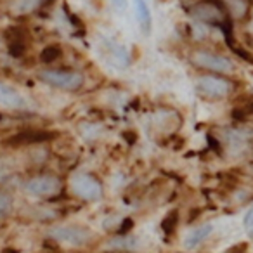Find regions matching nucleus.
Segmentation results:
<instances>
[{
    "label": "nucleus",
    "instance_id": "5701e85b",
    "mask_svg": "<svg viewBox=\"0 0 253 253\" xmlns=\"http://www.w3.org/2000/svg\"><path fill=\"white\" fill-rule=\"evenodd\" d=\"M113 5H115V9H118V11H123V9L126 7V2L128 0H111Z\"/></svg>",
    "mask_w": 253,
    "mask_h": 253
},
{
    "label": "nucleus",
    "instance_id": "f257e3e1",
    "mask_svg": "<svg viewBox=\"0 0 253 253\" xmlns=\"http://www.w3.org/2000/svg\"><path fill=\"white\" fill-rule=\"evenodd\" d=\"M191 18L198 19L201 23L220 26L224 21L229 19V11L224 2L220 0H201L189 9Z\"/></svg>",
    "mask_w": 253,
    "mask_h": 253
},
{
    "label": "nucleus",
    "instance_id": "4468645a",
    "mask_svg": "<svg viewBox=\"0 0 253 253\" xmlns=\"http://www.w3.org/2000/svg\"><path fill=\"white\" fill-rule=\"evenodd\" d=\"M43 0H12L11 2V12L14 16H25L30 12L37 11L42 7Z\"/></svg>",
    "mask_w": 253,
    "mask_h": 253
},
{
    "label": "nucleus",
    "instance_id": "2eb2a0df",
    "mask_svg": "<svg viewBox=\"0 0 253 253\" xmlns=\"http://www.w3.org/2000/svg\"><path fill=\"white\" fill-rule=\"evenodd\" d=\"M225 7H227L229 14H232L234 18H245L248 14L250 2L248 0H227Z\"/></svg>",
    "mask_w": 253,
    "mask_h": 253
},
{
    "label": "nucleus",
    "instance_id": "6e6552de",
    "mask_svg": "<svg viewBox=\"0 0 253 253\" xmlns=\"http://www.w3.org/2000/svg\"><path fill=\"white\" fill-rule=\"evenodd\" d=\"M54 137V134L50 132H43V130H26V132H19V134L9 137L7 144L9 146H25V144H39V142H45L50 141Z\"/></svg>",
    "mask_w": 253,
    "mask_h": 253
},
{
    "label": "nucleus",
    "instance_id": "423d86ee",
    "mask_svg": "<svg viewBox=\"0 0 253 253\" xmlns=\"http://www.w3.org/2000/svg\"><path fill=\"white\" fill-rule=\"evenodd\" d=\"M50 238L57 243L70 246H84L90 239V229L82 227V225H59V227L50 229Z\"/></svg>",
    "mask_w": 253,
    "mask_h": 253
},
{
    "label": "nucleus",
    "instance_id": "a211bd4d",
    "mask_svg": "<svg viewBox=\"0 0 253 253\" xmlns=\"http://www.w3.org/2000/svg\"><path fill=\"white\" fill-rule=\"evenodd\" d=\"M12 196L9 193H4V191H0V218L9 215V211L12 210Z\"/></svg>",
    "mask_w": 253,
    "mask_h": 253
},
{
    "label": "nucleus",
    "instance_id": "f3484780",
    "mask_svg": "<svg viewBox=\"0 0 253 253\" xmlns=\"http://www.w3.org/2000/svg\"><path fill=\"white\" fill-rule=\"evenodd\" d=\"M177 224H179V211L172 210L167 213V217L162 220V229L167 232V234H173L177 229Z\"/></svg>",
    "mask_w": 253,
    "mask_h": 253
},
{
    "label": "nucleus",
    "instance_id": "7ed1b4c3",
    "mask_svg": "<svg viewBox=\"0 0 253 253\" xmlns=\"http://www.w3.org/2000/svg\"><path fill=\"white\" fill-rule=\"evenodd\" d=\"M70 187L75 196L84 201H97L102 196V184L88 173H77L71 177Z\"/></svg>",
    "mask_w": 253,
    "mask_h": 253
},
{
    "label": "nucleus",
    "instance_id": "dca6fc26",
    "mask_svg": "<svg viewBox=\"0 0 253 253\" xmlns=\"http://www.w3.org/2000/svg\"><path fill=\"white\" fill-rule=\"evenodd\" d=\"M63 56V50H61L59 45H56V43H52V45H47L43 47V50L40 52V61L42 63H54V61H57L59 57Z\"/></svg>",
    "mask_w": 253,
    "mask_h": 253
},
{
    "label": "nucleus",
    "instance_id": "f8f14e48",
    "mask_svg": "<svg viewBox=\"0 0 253 253\" xmlns=\"http://www.w3.org/2000/svg\"><path fill=\"white\" fill-rule=\"evenodd\" d=\"M134 9L135 16H137L139 26H141L142 33L148 35L151 32V11H149L146 0H134Z\"/></svg>",
    "mask_w": 253,
    "mask_h": 253
},
{
    "label": "nucleus",
    "instance_id": "1a4fd4ad",
    "mask_svg": "<svg viewBox=\"0 0 253 253\" xmlns=\"http://www.w3.org/2000/svg\"><path fill=\"white\" fill-rule=\"evenodd\" d=\"M0 104L5 106V108H12V109H21L26 106V101L14 87L7 84H2L0 82Z\"/></svg>",
    "mask_w": 253,
    "mask_h": 253
},
{
    "label": "nucleus",
    "instance_id": "4be33fe9",
    "mask_svg": "<svg viewBox=\"0 0 253 253\" xmlns=\"http://www.w3.org/2000/svg\"><path fill=\"white\" fill-rule=\"evenodd\" d=\"M132 225H134V222H132L130 218H125V220H123L122 229H120V234H126V231H130Z\"/></svg>",
    "mask_w": 253,
    "mask_h": 253
},
{
    "label": "nucleus",
    "instance_id": "0eeeda50",
    "mask_svg": "<svg viewBox=\"0 0 253 253\" xmlns=\"http://www.w3.org/2000/svg\"><path fill=\"white\" fill-rule=\"evenodd\" d=\"M61 180L56 175H39L26 182V191L33 196H54L61 191Z\"/></svg>",
    "mask_w": 253,
    "mask_h": 253
},
{
    "label": "nucleus",
    "instance_id": "39448f33",
    "mask_svg": "<svg viewBox=\"0 0 253 253\" xmlns=\"http://www.w3.org/2000/svg\"><path fill=\"white\" fill-rule=\"evenodd\" d=\"M191 63L201 70L215 71V73H229L234 70V64L231 59L218 54L208 52V50H194L191 54Z\"/></svg>",
    "mask_w": 253,
    "mask_h": 253
},
{
    "label": "nucleus",
    "instance_id": "ddd939ff",
    "mask_svg": "<svg viewBox=\"0 0 253 253\" xmlns=\"http://www.w3.org/2000/svg\"><path fill=\"white\" fill-rule=\"evenodd\" d=\"M108 50H109V61H111L115 66L118 68H125L126 64L130 63V56H128V52H126V49L123 45H120V43H108Z\"/></svg>",
    "mask_w": 253,
    "mask_h": 253
},
{
    "label": "nucleus",
    "instance_id": "9d476101",
    "mask_svg": "<svg viewBox=\"0 0 253 253\" xmlns=\"http://www.w3.org/2000/svg\"><path fill=\"white\" fill-rule=\"evenodd\" d=\"M7 49L12 57H21L26 52V39L23 30L12 28L7 32Z\"/></svg>",
    "mask_w": 253,
    "mask_h": 253
},
{
    "label": "nucleus",
    "instance_id": "9b49d317",
    "mask_svg": "<svg viewBox=\"0 0 253 253\" xmlns=\"http://www.w3.org/2000/svg\"><path fill=\"white\" fill-rule=\"evenodd\" d=\"M211 231H213V225L211 224H203L194 229V231H191L189 234L186 236V239H184L186 248H196V246H200L201 243H205L210 238Z\"/></svg>",
    "mask_w": 253,
    "mask_h": 253
},
{
    "label": "nucleus",
    "instance_id": "b1692460",
    "mask_svg": "<svg viewBox=\"0 0 253 253\" xmlns=\"http://www.w3.org/2000/svg\"><path fill=\"white\" fill-rule=\"evenodd\" d=\"M0 120H2V115H0Z\"/></svg>",
    "mask_w": 253,
    "mask_h": 253
},
{
    "label": "nucleus",
    "instance_id": "6ab92c4d",
    "mask_svg": "<svg viewBox=\"0 0 253 253\" xmlns=\"http://www.w3.org/2000/svg\"><path fill=\"white\" fill-rule=\"evenodd\" d=\"M243 225H245V231L248 232L250 236H253V207L248 210V213L245 215V220H243Z\"/></svg>",
    "mask_w": 253,
    "mask_h": 253
},
{
    "label": "nucleus",
    "instance_id": "aec40b11",
    "mask_svg": "<svg viewBox=\"0 0 253 253\" xmlns=\"http://www.w3.org/2000/svg\"><path fill=\"white\" fill-rule=\"evenodd\" d=\"M9 173H11V167H9V163H5L4 160H0V180L7 179Z\"/></svg>",
    "mask_w": 253,
    "mask_h": 253
},
{
    "label": "nucleus",
    "instance_id": "20e7f679",
    "mask_svg": "<svg viewBox=\"0 0 253 253\" xmlns=\"http://www.w3.org/2000/svg\"><path fill=\"white\" fill-rule=\"evenodd\" d=\"M196 87L200 94H203L208 99H224L232 94L234 90V84L227 78L213 77V75H207V77H200L196 80Z\"/></svg>",
    "mask_w": 253,
    "mask_h": 253
},
{
    "label": "nucleus",
    "instance_id": "412c9836",
    "mask_svg": "<svg viewBox=\"0 0 253 253\" xmlns=\"http://www.w3.org/2000/svg\"><path fill=\"white\" fill-rule=\"evenodd\" d=\"M246 248H248V245H246V243H238V245H234V248L227 250L225 253H245Z\"/></svg>",
    "mask_w": 253,
    "mask_h": 253
},
{
    "label": "nucleus",
    "instance_id": "f03ea898",
    "mask_svg": "<svg viewBox=\"0 0 253 253\" xmlns=\"http://www.w3.org/2000/svg\"><path fill=\"white\" fill-rule=\"evenodd\" d=\"M39 78L47 85L63 88V90H78L84 85V75L78 71H63V70H42Z\"/></svg>",
    "mask_w": 253,
    "mask_h": 253
}]
</instances>
